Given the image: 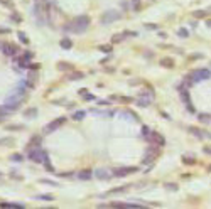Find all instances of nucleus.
I'll list each match as a JSON object with an SVG mask.
<instances>
[{"mask_svg": "<svg viewBox=\"0 0 211 209\" xmlns=\"http://www.w3.org/2000/svg\"><path fill=\"white\" fill-rule=\"evenodd\" d=\"M211 76V73L208 71V69H199V71H193V73L189 74L191 81L196 83V81H201V79H208V78Z\"/></svg>", "mask_w": 211, "mask_h": 209, "instance_id": "nucleus-6", "label": "nucleus"}, {"mask_svg": "<svg viewBox=\"0 0 211 209\" xmlns=\"http://www.w3.org/2000/svg\"><path fill=\"white\" fill-rule=\"evenodd\" d=\"M150 103H152V100H149L147 96H142V94H140V98L137 100V105L138 106H142V108H147Z\"/></svg>", "mask_w": 211, "mask_h": 209, "instance_id": "nucleus-17", "label": "nucleus"}, {"mask_svg": "<svg viewBox=\"0 0 211 209\" xmlns=\"http://www.w3.org/2000/svg\"><path fill=\"white\" fill-rule=\"evenodd\" d=\"M149 142H157L159 145H164V143H166L164 137L160 135V133H155V132H152V133H150V140H149Z\"/></svg>", "mask_w": 211, "mask_h": 209, "instance_id": "nucleus-14", "label": "nucleus"}, {"mask_svg": "<svg viewBox=\"0 0 211 209\" xmlns=\"http://www.w3.org/2000/svg\"><path fill=\"white\" fill-rule=\"evenodd\" d=\"M85 115H86V111H76V113H73V120H83L85 118Z\"/></svg>", "mask_w": 211, "mask_h": 209, "instance_id": "nucleus-26", "label": "nucleus"}, {"mask_svg": "<svg viewBox=\"0 0 211 209\" xmlns=\"http://www.w3.org/2000/svg\"><path fill=\"white\" fill-rule=\"evenodd\" d=\"M57 69L63 71V73H71L73 71V66L69 63H57Z\"/></svg>", "mask_w": 211, "mask_h": 209, "instance_id": "nucleus-15", "label": "nucleus"}, {"mask_svg": "<svg viewBox=\"0 0 211 209\" xmlns=\"http://www.w3.org/2000/svg\"><path fill=\"white\" fill-rule=\"evenodd\" d=\"M122 101H123V103H129V101H132V98H127V96H123V98H122Z\"/></svg>", "mask_w": 211, "mask_h": 209, "instance_id": "nucleus-47", "label": "nucleus"}, {"mask_svg": "<svg viewBox=\"0 0 211 209\" xmlns=\"http://www.w3.org/2000/svg\"><path fill=\"white\" fill-rule=\"evenodd\" d=\"M182 162L184 164H188V165H194V164H196V158H193V157H182Z\"/></svg>", "mask_w": 211, "mask_h": 209, "instance_id": "nucleus-28", "label": "nucleus"}, {"mask_svg": "<svg viewBox=\"0 0 211 209\" xmlns=\"http://www.w3.org/2000/svg\"><path fill=\"white\" fill-rule=\"evenodd\" d=\"M91 177H93V172H91L90 169L79 171V172L76 174V179H78V180H91Z\"/></svg>", "mask_w": 211, "mask_h": 209, "instance_id": "nucleus-10", "label": "nucleus"}, {"mask_svg": "<svg viewBox=\"0 0 211 209\" xmlns=\"http://www.w3.org/2000/svg\"><path fill=\"white\" fill-rule=\"evenodd\" d=\"M64 121H66V118L64 116H61V118H56V120H52L51 123H48L46 125V128H44V133H52V132H56L59 127H63L64 125Z\"/></svg>", "mask_w": 211, "mask_h": 209, "instance_id": "nucleus-5", "label": "nucleus"}, {"mask_svg": "<svg viewBox=\"0 0 211 209\" xmlns=\"http://www.w3.org/2000/svg\"><path fill=\"white\" fill-rule=\"evenodd\" d=\"M61 47L63 49H71V46H73V42H71V39H68V37H64V39H61Z\"/></svg>", "mask_w": 211, "mask_h": 209, "instance_id": "nucleus-21", "label": "nucleus"}, {"mask_svg": "<svg viewBox=\"0 0 211 209\" xmlns=\"http://www.w3.org/2000/svg\"><path fill=\"white\" fill-rule=\"evenodd\" d=\"M198 120H199V121H203V123H209V121H211V115H209V113H199Z\"/></svg>", "mask_w": 211, "mask_h": 209, "instance_id": "nucleus-19", "label": "nucleus"}, {"mask_svg": "<svg viewBox=\"0 0 211 209\" xmlns=\"http://www.w3.org/2000/svg\"><path fill=\"white\" fill-rule=\"evenodd\" d=\"M37 199H42V201H52L54 197H52L51 194H49V196H48V194H44V196H37Z\"/></svg>", "mask_w": 211, "mask_h": 209, "instance_id": "nucleus-39", "label": "nucleus"}, {"mask_svg": "<svg viewBox=\"0 0 211 209\" xmlns=\"http://www.w3.org/2000/svg\"><path fill=\"white\" fill-rule=\"evenodd\" d=\"M125 191H129V186H122V187H115L112 189V191H108L105 196H108V194H118V192H125Z\"/></svg>", "mask_w": 211, "mask_h": 209, "instance_id": "nucleus-20", "label": "nucleus"}, {"mask_svg": "<svg viewBox=\"0 0 211 209\" xmlns=\"http://www.w3.org/2000/svg\"><path fill=\"white\" fill-rule=\"evenodd\" d=\"M120 17H122V14L118 10H107L101 15V24H112V22L118 20Z\"/></svg>", "mask_w": 211, "mask_h": 209, "instance_id": "nucleus-4", "label": "nucleus"}, {"mask_svg": "<svg viewBox=\"0 0 211 209\" xmlns=\"http://www.w3.org/2000/svg\"><path fill=\"white\" fill-rule=\"evenodd\" d=\"M144 56H145V57H152V56H154V54H152L150 51H145V52H144Z\"/></svg>", "mask_w": 211, "mask_h": 209, "instance_id": "nucleus-46", "label": "nucleus"}, {"mask_svg": "<svg viewBox=\"0 0 211 209\" xmlns=\"http://www.w3.org/2000/svg\"><path fill=\"white\" fill-rule=\"evenodd\" d=\"M19 39H20L24 44H29V39H27V35L24 34V32H19Z\"/></svg>", "mask_w": 211, "mask_h": 209, "instance_id": "nucleus-33", "label": "nucleus"}, {"mask_svg": "<svg viewBox=\"0 0 211 209\" xmlns=\"http://www.w3.org/2000/svg\"><path fill=\"white\" fill-rule=\"evenodd\" d=\"M10 17H12V20H14V22H15V24H19V22H20V20H22V19H20V15H19V14H17V12H14V14H12V15H10Z\"/></svg>", "mask_w": 211, "mask_h": 209, "instance_id": "nucleus-34", "label": "nucleus"}, {"mask_svg": "<svg viewBox=\"0 0 211 209\" xmlns=\"http://www.w3.org/2000/svg\"><path fill=\"white\" fill-rule=\"evenodd\" d=\"M177 35H179V37H188V35H189V32H188V30H186V29H179V32H177Z\"/></svg>", "mask_w": 211, "mask_h": 209, "instance_id": "nucleus-36", "label": "nucleus"}, {"mask_svg": "<svg viewBox=\"0 0 211 209\" xmlns=\"http://www.w3.org/2000/svg\"><path fill=\"white\" fill-rule=\"evenodd\" d=\"M22 96H24V93H19V91H15L14 94L7 96V100H5V106L9 108L10 111L17 110V108L20 106V103H22Z\"/></svg>", "mask_w": 211, "mask_h": 209, "instance_id": "nucleus-1", "label": "nucleus"}, {"mask_svg": "<svg viewBox=\"0 0 211 209\" xmlns=\"http://www.w3.org/2000/svg\"><path fill=\"white\" fill-rule=\"evenodd\" d=\"M95 175L98 177V179H105V180H108L113 174H112L110 171H107V169H98V171L95 172Z\"/></svg>", "mask_w": 211, "mask_h": 209, "instance_id": "nucleus-13", "label": "nucleus"}, {"mask_svg": "<svg viewBox=\"0 0 211 209\" xmlns=\"http://www.w3.org/2000/svg\"><path fill=\"white\" fill-rule=\"evenodd\" d=\"M137 171H138L137 167H127V169H115L112 174H113V175H118V177H123V175L132 174V172H137Z\"/></svg>", "mask_w": 211, "mask_h": 209, "instance_id": "nucleus-9", "label": "nucleus"}, {"mask_svg": "<svg viewBox=\"0 0 211 209\" xmlns=\"http://www.w3.org/2000/svg\"><path fill=\"white\" fill-rule=\"evenodd\" d=\"M188 132L191 133V135H194L198 140H203L204 138V132H203L201 128H196V127H188Z\"/></svg>", "mask_w": 211, "mask_h": 209, "instance_id": "nucleus-11", "label": "nucleus"}, {"mask_svg": "<svg viewBox=\"0 0 211 209\" xmlns=\"http://www.w3.org/2000/svg\"><path fill=\"white\" fill-rule=\"evenodd\" d=\"M137 35V32H130V30H123V37H135Z\"/></svg>", "mask_w": 211, "mask_h": 209, "instance_id": "nucleus-35", "label": "nucleus"}, {"mask_svg": "<svg viewBox=\"0 0 211 209\" xmlns=\"http://www.w3.org/2000/svg\"><path fill=\"white\" fill-rule=\"evenodd\" d=\"M85 100H86V101H93V100H95V94L86 93V94H85Z\"/></svg>", "mask_w": 211, "mask_h": 209, "instance_id": "nucleus-41", "label": "nucleus"}, {"mask_svg": "<svg viewBox=\"0 0 211 209\" xmlns=\"http://www.w3.org/2000/svg\"><path fill=\"white\" fill-rule=\"evenodd\" d=\"M0 47H2V46H0Z\"/></svg>", "mask_w": 211, "mask_h": 209, "instance_id": "nucleus-50", "label": "nucleus"}, {"mask_svg": "<svg viewBox=\"0 0 211 209\" xmlns=\"http://www.w3.org/2000/svg\"><path fill=\"white\" fill-rule=\"evenodd\" d=\"M7 32H10L9 29H4V27H0V34H7Z\"/></svg>", "mask_w": 211, "mask_h": 209, "instance_id": "nucleus-45", "label": "nucleus"}, {"mask_svg": "<svg viewBox=\"0 0 211 209\" xmlns=\"http://www.w3.org/2000/svg\"><path fill=\"white\" fill-rule=\"evenodd\" d=\"M193 15H194V17H198V19H204V17H208V12H206V10H196Z\"/></svg>", "mask_w": 211, "mask_h": 209, "instance_id": "nucleus-25", "label": "nucleus"}, {"mask_svg": "<svg viewBox=\"0 0 211 209\" xmlns=\"http://www.w3.org/2000/svg\"><path fill=\"white\" fill-rule=\"evenodd\" d=\"M208 171H209V172H211V165H209V167H208Z\"/></svg>", "mask_w": 211, "mask_h": 209, "instance_id": "nucleus-49", "label": "nucleus"}, {"mask_svg": "<svg viewBox=\"0 0 211 209\" xmlns=\"http://www.w3.org/2000/svg\"><path fill=\"white\" fill-rule=\"evenodd\" d=\"M130 5H132V10H135V12H138V10H140V7H142V5H140V0H132V2H130Z\"/></svg>", "mask_w": 211, "mask_h": 209, "instance_id": "nucleus-24", "label": "nucleus"}, {"mask_svg": "<svg viewBox=\"0 0 211 209\" xmlns=\"http://www.w3.org/2000/svg\"><path fill=\"white\" fill-rule=\"evenodd\" d=\"M159 64L162 68H174V61L171 59V57H162V59L159 61Z\"/></svg>", "mask_w": 211, "mask_h": 209, "instance_id": "nucleus-18", "label": "nucleus"}, {"mask_svg": "<svg viewBox=\"0 0 211 209\" xmlns=\"http://www.w3.org/2000/svg\"><path fill=\"white\" fill-rule=\"evenodd\" d=\"M29 158L32 162H37V164L46 162V160H48V152H44V150L37 149V147H36V149L29 147Z\"/></svg>", "mask_w": 211, "mask_h": 209, "instance_id": "nucleus-2", "label": "nucleus"}, {"mask_svg": "<svg viewBox=\"0 0 211 209\" xmlns=\"http://www.w3.org/2000/svg\"><path fill=\"white\" fill-rule=\"evenodd\" d=\"M63 32H64V34H78L74 22L71 20V22H68V24H64V26H63Z\"/></svg>", "mask_w": 211, "mask_h": 209, "instance_id": "nucleus-12", "label": "nucleus"}, {"mask_svg": "<svg viewBox=\"0 0 211 209\" xmlns=\"http://www.w3.org/2000/svg\"><path fill=\"white\" fill-rule=\"evenodd\" d=\"M9 130H22L24 127H20V125H10V127H7Z\"/></svg>", "mask_w": 211, "mask_h": 209, "instance_id": "nucleus-42", "label": "nucleus"}, {"mask_svg": "<svg viewBox=\"0 0 211 209\" xmlns=\"http://www.w3.org/2000/svg\"><path fill=\"white\" fill-rule=\"evenodd\" d=\"M157 155H159V149H157V147H149V149H147V152H145V157H144L142 162H144V164H150V162H154L155 158H157Z\"/></svg>", "mask_w": 211, "mask_h": 209, "instance_id": "nucleus-7", "label": "nucleus"}, {"mask_svg": "<svg viewBox=\"0 0 211 209\" xmlns=\"http://www.w3.org/2000/svg\"><path fill=\"white\" fill-rule=\"evenodd\" d=\"M182 101H184L186 105H191V103H189V94H188V90L182 91Z\"/></svg>", "mask_w": 211, "mask_h": 209, "instance_id": "nucleus-32", "label": "nucleus"}, {"mask_svg": "<svg viewBox=\"0 0 211 209\" xmlns=\"http://www.w3.org/2000/svg\"><path fill=\"white\" fill-rule=\"evenodd\" d=\"M203 152H204V154H208V155H211V147H204V149H203Z\"/></svg>", "mask_w": 211, "mask_h": 209, "instance_id": "nucleus-44", "label": "nucleus"}, {"mask_svg": "<svg viewBox=\"0 0 211 209\" xmlns=\"http://www.w3.org/2000/svg\"><path fill=\"white\" fill-rule=\"evenodd\" d=\"M73 22H74V26H76L78 34H83L88 29V26H90V17L88 15H81V17H76Z\"/></svg>", "mask_w": 211, "mask_h": 209, "instance_id": "nucleus-3", "label": "nucleus"}, {"mask_svg": "<svg viewBox=\"0 0 211 209\" xmlns=\"http://www.w3.org/2000/svg\"><path fill=\"white\" fill-rule=\"evenodd\" d=\"M145 29H150V30H157V26H155V24H145Z\"/></svg>", "mask_w": 211, "mask_h": 209, "instance_id": "nucleus-43", "label": "nucleus"}, {"mask_svg": "<svg viewBox=\"0 0 211 209\" xmlns=\"http://www.w3.org/2000/svg\"><path fill=\"white\" fill-rule=\"evenodd\" d=\"M164 187L167 189V191H177V189H179L177 187V184H171V182H166L164 184Z\"/></svg>", "mask_w": 211, "mask_h": 209, "instance_id": "nucleus-29", "label": "nucleus"}, {"mask_svg": "<svg viewBox=\"0 0 211 209\" xmlns=\"http://www.w3.org/2000/svg\"><path fill=\"white\" fill-rule=\"evenodd\" d=\"M36 115H37V110H36V108H29V110L26 111V116H27V118H34Z\"/></svg>", "mask_w": 211, "mask_h": 209, "instance_id": "nucleus-27", "label": "nucleus"}, {"mask_svg": "<svg viewBox=\"0 0 211 209\" xmlns=\"http://www.w3.org/2000/svg\"><path fill=\"white\" fill-rule=\"evenodd\" d=\"M44 165H46V171H49V172H54V167H52V164L49 162V160H46V162H44Z\"/></svg>", "mask_w": 211, "mask_h": 209, "instance_id": "nucleus-38", "label": "nucleus"}, {"mask_svg": "<svg viewBox=\"0 0 211 209\" xmlns=\"http://www.w3.org/2000/svg\"><path fill=\"white\" fill-rule=\"evenodd\" d=\"M0 207H12V209H22L24 207V204H19V202H0Z\"/></svg>", "mask_w": 211, "mask_h": 209, "instance_id": "nucleus-16", "label": "nucleus"}, {"mask_svg": "<svg viewBox=\"0 0 211 209\" xmlns=\"http://www.w3.org/2000/svg\"><path fill=\"white\" fill-rule=\"evenodd\" d=\"M83 78H85V74L83 73H74V71H71V74H68V79H71V81H73V79H83Z\"/></svg>", "mask_w": 211, "mask_h": 209, "instance_id": "nucleus-23", "label": "nucleus"}, {"mask_svg": "<svg viewBox=\"0 0 211 209\" xmlns=\"http://www.w3.org/2000/svg\"><path fill=\"white\" fill-rule=\"evenodd\" d=\"M2 51H4L5 56H9V57H15L19 54V47L14 46V44H2Z\"/></svg>", "mask_w": 211, "mask_h": 209, "instance_id": "nucleus-8", "label": "nucleus"}, {"mask_svg": "<svg viewBox=\"0 0 211 209\" xmlns=\"http://www.w3.org/2000/svg\"><path fill=\"white\" fill-rule=\"evenodd\" d=\"M10 160H12V162H22V160H24V157H22L20 154H15V155H12V157H10Z\"/></svg>", "mask_w": 211, "mask_h": 209, "instance_id": "nucleus-31", "label": "nucleus"}, {"mask_svg": "<svg viewBox=\"0 0 211 209\" xmlns=\"http://www.w3.org/2000/svg\"><path fill=\"white\" fill-rule=\"evenodd\" d=\"M2 179H4V174H2V172H0V180H2Z\"/></svg>", "mask_w": 211, "mask_h": 209, "instance_id": "nucleus-48", "label": "nucleus"}, {"mask_svg": "<svg viewBox=\"0 0 211 209\" xmlns=\"http://www.w3.org/2000/svg\"><path fill=\"white\" fill-rule=\"evenodd\" d=\"M39 143H41V138H39V137H32V138H30V145L29 147H39Z\"/></svg>", "mask_w": 211, "mask_h": 209, "instance_id": "nucleus-30", "label": "nucleus"}, {"mask_svg": "<svg viewBox=\"0 0 211 209\" xmlns=\"http://www.w3.org/2000/svg\"><path fill=\"white\" fill-rule=\"evenodd\" d=\"M150 133H152V132H150V128L147 127V125H144V127H142V137L145 138L147 142L150 140Z\"/></svg>", "mask_w": 211, "mask_h": 209, "instance_id": "nucleus-22", "label": "nucleus"}, {"mask_svg": "<svg viewBox=\"0 0 211 209\" xmlns=\"http://www.w3.org/2000/svg\"><path fill=\"white\" fill-rule=\"evenodd\" d=\"M123 34H118V35H113V37H112V41H113V42H120V41H123Z\"/></svg>", "mask_w": 211, "mask_h": 209, "instance_id": "nucleus-37", "label": "nucleus"}, {"mask_svg": "<svg viewBox=\"0 0 211 209\" xmlns=\"http://www.w3.org/2000/svg\"><path fill=\"white\" fill-rule=\"evenodd\" d=\"M100 51H101V52H110V51H112V46H108V44H107V46H100Z\"/></svg>", "mask_w": 211, "mask_h": 209, "instance_id": "nucleus-40", "label": "nucleus"}]
</instances>
